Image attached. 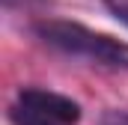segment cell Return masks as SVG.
I'll return each mask as SVG.
<instances>
[{
	"label": "cell",
	"mask_w": 128,
	"mask_h": 125,
	"mask_svg": "<svg viewBox=\"0 0 128 125\" xmlns=\"http://www.w3.org/2000/svg\"><path fill=\"white\" fill-rule=\"evenodd\" d=\"M104 6H107V9L128 27V0H104Z\"/></svg>",
	"instance_id": "3"
},
{
	"label": "cell",
	"mask_w": 128,
	"mask_h": 125,
	"mask_svg": "<svg viewBox=\"0 0 128 125\" xmlns=\"http://www.w3.org/2000/svg\"><path fill=\"white\" fill-rule=\"evenodd\" d=\"M9 119L12 125H78L80 104L45 86H24L9 107Z\"/></svg>",
	"instance_id": "2"
},
{
	"label": "cell",
	"mask_w": 128,
	"mask_h": 125,
	"mask_svg": "<svg viewBox=\"0 0 128 125\" xmlns=\"http://www.w3.org/2000/svg\"><path fill=\"white\" fill-rule=\"evenodd\" d=\"M33 33L57 54L84 60L90 66H101V68L128 72V42H119L107 33L90 30V27H84L78 21H66V18H42L33 24Z\"/></svg>",
	"instance_id": "1"
},
{
	"label": "cell",
	"mask_w": 128,
	"mask_h": 125,
	"mask_svg": "<svg viewBox=\"0 0 128 125\" xmlns=\"http://www.w3.org/2000/svg\"><path fill=\"white\" fill-rule=\"evenodd\" d=\"M101 125H128V113H122V110H113V113H107V116L101 119Z\"/></svg>",
	"instance_id": "4"
},
{
	"label": "cell",
	"mask_w": 128,
	"mask_h": 125,
	"mask_svg": "<svg viewBox=\"0 0 128 125\" xmlns=\"http://www.w3.org/2000/svg\"><path fill=\"white\" fill-rule=\"evenodd\" d=\"M27 3H48V0H3L6 9H15V6H27Z\"/></svg>",
	"instance_id": "5"
}]
</instances>
